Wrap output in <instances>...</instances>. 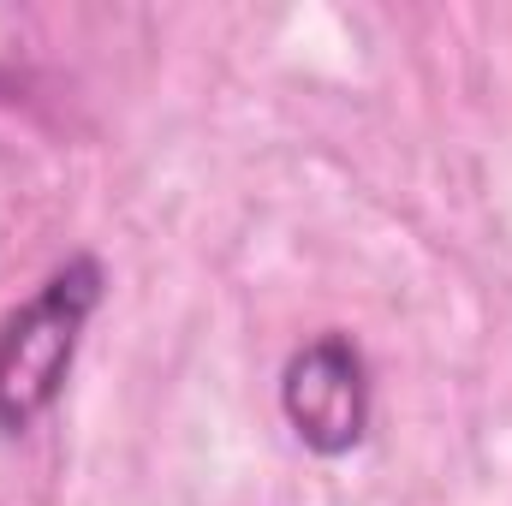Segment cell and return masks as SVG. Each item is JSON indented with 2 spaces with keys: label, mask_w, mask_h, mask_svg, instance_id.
Listing matches in <instances>:
<instances>
[{
  "label": "cell",
  "mask_w": 512,
  "mask_h": 506,
  "mask_svg": "<svg viewBox=\"0 0 512 506\" xmlns=\"http://www.w3.org/2000/svg\"><path fill=\"white\" fill-rule=\"evenodd\" d=\"M108 268L96 256H66L18 310L0 316V429L24 435L54 411L66 376L78 364L84 328L102 310Z\"/></svg>",
  "instance_id": "cell-1"
},
{
  "label": "cell",
  "mask_w": 512,
  "mask_h": 506,
  "mask_svg": "<svg viewBox=\"0 0 512 506\" xmlns=\"http://www.w3.org/2000/svg\"><path fill=\"white\" fill-rule=\"evenodd\" d=\"M370 405H376V387H370V358L352 334L328 328L316 334L310 346H298L280 370V411H286V429L298 435L304 453L316 459H346L352 447H364L370 435Z\"/></svg>",
  "instance_id": "cell-2"
}]
</instances>
